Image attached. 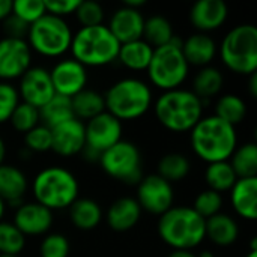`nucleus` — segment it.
<instances>
[{
	"instance_id": "f257e3e1",
	"label": "nucleus",
	"mask_w": 257,
	"mask_h": 257,
	"mask_svg": "<svg viewBox=\"0 0 257 257\" xmlns=\"http://www.w3.org/2000/svg\"><path fill=\"white\" fill-rule=\"evenodd\" d=\"M193 152L205 163L229 161L238 146L236 128L215 114L203 116L190 131Z\"/></svg>"
},
{
	"instance_id": "f03ea898",
	"label": "nucleus",
	"mask_w": 257,
	"mask_h": 257,
	"mask_svg": "<svg viewBox=\"0 0 257 257\" xmlns=\"http://www.w3.org/2000/svg\"><path fill=\"white\" fill-rule=\"evenodd\" d=\"M205 102L190 89L163 92L154 102L157 120L172 133H188L203 117Z\"/></svg>"
},
{
	"instance_id": "7ed1b4c3",
	"label": "nucleus",
	"mask_w": 257,
	"mask_h": 257,
	"mask_svg": "<svg viewBox=\"0 0 257 257\" xmlns=\"http://www.w3.org/2000/svg\"><path fill=\"white\" fill-rule=\"evenodd\" d=\"M158 235L173 250H191L206 238V220L191 206H172L158 220Z\"/></svg>"
},
{
	"instance_id": "20e7f679",
	"label": "nucleus",
	"mask_w": 257,
	"mask_h": 257,
	"mask_svg": "<svg viewBox=\"0 0 257 257\" xmlns=\"http://www.w3.org/2000/svg\"><path fill=\"white\" fill-rule=\"evenodd\" d=\"M105 111L116 119L134 120L148 113L154 102L151 86L136 77L114 81L104 93Z\"/></svg>"
},
{
	"instance_id": "39448f33",
	"label": "nucleus",
	"mask_w": 257,
	"mask_h": 257,
	"mask_svg": "<svg viewBox=\"0 0 257 257\" xmlns=\"http://www.w3.org/2000/svg\"><path fill=\"white\" fill-rule=\"evenodd\" d=\"M32 193L36 203L53 212L69 208L78 199L80 185L75 175L68 169L62 166H50L35 176Z\"/></svg>"
},
{
	"instance_id": "423d86ee",
	"label": "nucleus",
	"mask_w": 257,
	"mask_h": 257,
	"mask_svg": "<svg viewBox=\"0 0 257 257\" xmlns=\"http://www.w3.org/2000/svg\"><path fill=\"white\" fill-rule=\"evenodd\" d=\"M120 44L113 36L107 24L80 27L72 35L71 54L83 66L98 68L117 60Z\"/></svg>"
},
{
	"instance_id": "0eeeda50",
	"label": "nucleus",
	"mask_w": 257,
	"mask_h": 257,
	"mask_svg": "<svg viewBox=\"0 0 257 257\" xmlns=\"http://www.w3.org/2000/svg\"><path fill=\"white\" fill-rule=\"evenodd\" d=\"M146 71L149 81L163 92L182 87L190 74V65L182 53V39L175 35L169 44L154 48V54Z\"/></svg>"
},
{
	"instance_id": "6e6552de",
	"label": "nucleus",
	"mask_w": 257,
	"mask_h": 257,
	"mask_svg": "<svg viewBox=\"0 0 257 257\" xmlns=\"http://www.w3.org/2000/svg\"><path fill=\"white\" fill-rule=\"evenodd\" d=\"M224 66L239 75H251L257 69V29L244 23L230 29L220 45Z\"/></svg>"
},
{
	"instance_id": "1a4fd4ad",
	"label": "nucleus",
	"mask_w": 257,
	"mask_h": 257,
	"mask_svg": "<svg viewBox=\"0 0 257 257\" xmlns=\"http://www.w3.org/2000/svg\"><path fill=\"white\" fill-rule=\"evenodd\" d=\"M72 29L65 18L45 14L29 26L26 41L32 51L45 57H60L69 51Z\"/></svg>"
},
{
	"instance_id": "9d476101",
	"label": "nucleus",
	"mask_w": 257,
	"mask_h": 257,
	"mask_svg": "<svg viewBox=\"0 0 257 257\" xmlns=\"http://www.w3.org/2000/svg\"><path fill=\"white\" fill-rule=\"evenodd\" d=\"M101 169L110 178L125 184H139L142 175V154L137 145L128 140H120L99 157Z\"/></svg>"
},
{
	"instance_id": "9b49d317",
	"label": "nucleus",
	"mask_w": 257,
	"mask_h": 257,
	"mask_svg": "<svg viewBox=\"0 0 257 257\" xmlns=\"http://www.w3.org/2000/svg\"><path fill=\"white\" fill-rule=\"evenodd\" d=\"M137 203L142 211L152 215H163L173 206L175 190L170 182L157 173L143 176L137 184Z\"/></svg>"
},
{
	"instance_id": "f8f14e48",
	"label": "nucleus",
	"mask_w": 257,
	"mask_h": 257,
	"mask_svg": "<svg viewBox=\"0 0 257 257\" xmlns=\"http://www.w3.org/2000/svg\"><path fill=\"white\" fill-rule=\"evenodd\" d=\"M32 66V50L26 39H0V80L11 81L20 78Z\"/></svg>"
},
{
	"instance_id": "ddd939ff",
	"label": "nucleus",
	"mask_w": 257,
	"mask_h": 257,
	"mask_svg": "<svg viewBox=\"0 0 257 257\" xmlns=\"http://www.w3.org/2000/svg\"><path fill=\"white\" fill-rule=\"evenodd\" d=\"M18 80L20 84L17 87V92L21 102L41 108L48 99L56 95L50 71L42 66H30Z\"/></svg>"
},
{
	"instance_id": "4468645a",
	"label": "nucleus",
	"mask_w": 257,
	"mask_h": 257,
	"mask_svg": "<svg viewBox=\"0 0 257 257\" xmlns=\"http://www.w3.org/2000/svg\"><path fill=\"white\" fill-rule=\"evenodd\" d=\"M51 83L56 95L72 98L86 89L87 69L72 57H65L54 63L50 69Z\"/></svg>"
},
{
	"instance_id": "2eb2a0df",
	"label": "nucleus",
	"mask_w": 257,
	"mask_h": 257,
	"mask_svg": "<svg viewBox=\"0 0 257 257\" xmlns=\"http://www.w3.org/2000/svg\"><path fill=\"white\" fill-rule=\"evenodd\" d=\"M86 146L102 154L122 140V122L104 111L84 123Z\"/></svg>"
},
{
	"instance_id": "dca6fc26",
	"label": "nucleus",
	"mask_w": 257,
	"mask_h": 257,
	"mask_svg": "<svg viewBox=\"0 0 257 257\" xmlns=\"http://www.w3.org/2000/svg\"><path fill=\"white\" fill-rule=\"evenodd\" d=\"M53 212L36 202H23L14 214V226L24 236L48 233L53 226Z\"/></svg>"
},
{
	"instance_id": "f3484780",
	"label": "nucleus",
	"mask_w": 257,
	"mask_h": 257,
	"mask_svg": "<svg viewBox=\"0 0 257 257\" xmlns=\"http://www.w3.org/2000/svg\"><path fill=\"white\" fill-rule=\"evenodd\" d=\"M86 146L84 123L78 119H69L51 128V151L60 157L78 155Z\"/></svg>"
},
{
	"instance_id": "a211bd4d",
	"label": "nucleus",
	"mask_w": 257,
	"mask_h": 257,
	"mask_svg": "<svg viewBox=\"0 0 257 257\" xmlns=\"http://www.w3.org/2000/svg\"><path fill=\"white\" fill-rule=\"evenodd\" d=\"M229 15L224 0H197L190 9V23L197 32L209 33L220 29Z\"/></svg>"
},
{
	"instance_id": "6ab92c4d",
	"label": "nucleus",
	"mask_w": 257,
	"mask_h": 257,
	"mask_svg": "<svg viewBox=\"0 0 257 257\" xmlns=\"http://www.w3.org/2000/svg\"><path fill=\"white\" fill-rule=\"evenodd\" d=\"M145 17L140 9H133L125 5L117 8L107 24L113 36L119 41V44H126L131 41L142 39L143 36Z\"/></svg>"
},
{
	"instance_id": "aec40b11",
	"label": "nucleus",
	"mask_w": 257,
	"mask_h": 257,
	"mask_svg": "<svg viewBox=\"0 0 257 257\" xmlns=\"http://www.w3.org/2000/svg\"><path fill=\"white\" fill-rule=\"evenodd\" d=\"M142 212L143 211L134 197H120L108 206L105 221L111 230L123 233L139 224Z\"/></svg>"
},
{
	"instance_id": "412c9836",
	"label": "nucleus",
	"mask_w": 257,
	"mask_h": 257,
	"mask_svg": "<svg viewBox=\"0 0 257 257\" xmlns=\"http://www.w3.org/2000/svg\"><path fill=\"white\" fill-rule=\"evenodd\" d=\"M182 53L190 66H209L217 54V44L209 33L194 32L182 39Z\"/></svg>"
},
{
	"instance_id": "4be33fe9",
	"label": "nucleus",
	"mask_w": 257,
	"mask_h": 257,
	"mask_svg": "<svg viewBox=\"0 0 257 257\" xmlns=\"http://www.w3.org/2000/svg\"><path fill=\"white\" fill-rule=\"evenodd\" d=\"M229 193L233 211L241 218L254 221L257 218V178H239Z\"/></svg>"
},
{
	"instance_id": "5701e85b",
	"label": "nucleus",
	"mask_w": 257,
	"mask_h": 257,
	"mask_svg": "<svg viewBox=\"0 0 257 257\" xmlns=\"http://www.w3.org/2000/svg\"><path fill=\"white\" fill-rule=\"evenodd\" d=\"M27 178L26 175L11 164L0 166V197L8 205L20 206L27 193Z\"/></svg>"
},
{
	"instance_id": "b1692460",
	"label": "nucleus",
	"mask_w": 257,
	"mask_h": 257,
	"mask_svg": "<svg viewBox=\"0 0 257 257\" xmlns=\"http://www.w3.org/2000/svg\"><path fill=\"white\" fill-rule=\"evenodd\" d=\"M239 226L236 220L224 212H218L206 220V238L218 247H230L238 241Z\"/></svg>"
},
{
	"instance_id": "393cba45",
	"label": "nucleus",
	"mask_w": 257,
	"mask_h": 257,
	"mask_svg": "<svg viewBox=\"0 0 257 257\" xmlns=\"http://www.w3.org/2000/svg\"><path fill=\"white\" fill-rule=\"evenodd\" d=\"M104 214L98 202L93 199H77L69 206V220L74 227L83 232L93 230L102 221Z\"/></svg>"
},
{
	"instance_id": "a878e982",
	"label": "nucleus",
	"mask_w": 257,
	"mask_h": 257,
	"mask_svg": "<svg viewBox=\"0 0 257 257\" xmlns=\"http://www.w3.org/2000/svg\"><path fill=\"white\" fill-rule=\"evenodd\" d=\"M154 54V48L145 41L137 39L126 44H120L117 60L130 71H146Z\"/></svg>"
},
{
	"instance_id": "bb28decb",
	"label": "nucleus",
	"mask_w": 257,
	"mask_h": 257,
	"mask_svg": "<svg viewBox=\"0 0 257 257\" xmlns=\"http://www.w3.org/2000/svg\"><path fill=\"white\" fill-rule=\"evenodd\" d=\"M223 86H224L223 72L218 68L209 65V66L199 68L197 74L193 78V87L190 90L205 102L220 95Z\"/></svg>"
},
{
	"instance_id": "cd10ccee",
	"label": "nucleus",
	"mask_w": 257,
	"mask_h": 257,
	"mask_svg": "<svg viewBox=\"0 0 257 257\" xmlns=\"http://www.w3.org/2000/svg\"><path fill=\"white\" fill-rule=\"evenodd\" d=\"M74 117L78 120H90L95 116L105 111L104 95L93 89H83L80 93L71 98Z\"/></svg>"
},
{
	"instance_id": "c85d7f7f",
	"label": "nucleus",
	"mask_w": 257,
	"mask_h": 257,
	"mask_svg": "<svg viewBox=\"0 0 257 257\" xmlns=\"http://www.w3.org/2000/svg\"><path fill=\"white\" fill-rule=\"evenodd\" d=\"M39 117H41V123L48 126L50 130L69 119H74L71 98L54 95L39 108Z\"/></svg>"
},
{
	"instance_id": "c756f323",
	"label": "nucleus",
	"mask_w": 257,
	"mask_h": 257,
	"mask_svg": "<svg viewBox=\"0 0 257 257\" xmlns=\"http://www.w3.org/2000/svg\"><path fill=\"white\" fill-rule=\"evenodd\" d=\"M191 170L190 160L181 154V152H169L163 155L157 166V175L170 182L172 185L175 182H179L188 176Z\"/></svg>"
},
{
	"instance_id": "7c9ffc66",
	"label": "nucleus",
	"mask_w": 257,
	"mask_h": 257,
	"mask_svg": "<svg viewBox=\"0 0 257 257\" xmlns=\"http://www.w3.org/2000/svg\"><path fill=\"white\" fill-rule=\"evenodd\" d=\"M236 181L238 176L229 161L211 163L205 169V182L208 188L220 194L230 191Z\"/></svg>"
},
{
	"instance_id": "2f4dec72",
	"label": "nucleus",
	"mask_w": 257,
	"mask_h": 257,
	"mask_svg": "<svg viewBox=\"0 0 257 257\" xmlns=\"http://www.w3.org/2000/svg\"><path fill=\"white\" fill-rule=\"evenodd\" d=\"M173 38V26L164 15H151L149 18H145L142 39H145L152 48L163 47L169 44Z\"/></svg>"
},
{
	"instance_id": "473e14b6",
	"label": "nucleus",
	"mask_w": 257,
	"mask_h": 257,
	"mask_svg": "<svg viewBox=\"0 0 257 257\" xmlns=\"http://www.w3.org/2000/svg\"><path fill=\"white\" fill-rule=\"evenodd\" d=\"M214 114L229 125L236 126L247 116V102L235 93L221 95L215 102Z\"/></svg>"
},
{
	"instance_id": "72a5a7b5",
	"label": "nucleus",
	"mask_w": 257,
	"mask_h": 257,
	"mask_svg": "<svg viewBox=\"0 0 257 257\" xmlns=\"http://www.w3.org/2000/svg\"><path fill=\"white\" fill-rule=\"evenodd\" d=\"M233 172L239 178H257V146L254 142L236 146L229 160Z\"/></svg>"
},
{
	"instance_id": "f704fd0d",
	"label": "nucleus",
	"mask_w": 257,
	"mask_h": 257,
	"mask_svg": "<svg viewBox=\"0 0 257 257\" xmlns=\"http://www.w3.org/2000/svg\"><path fill=\"white\" fill-rule=\"evenodd\" d=\"M8 122L11 123V126L15 131L26 134V133H29L30 130H33L35 126H38L41 123L39 108L20 101V104L15 107V110L12 111Z\"/></svg>"
},
{
	"instance_id": "c9c22d12",
	"label": "nucleus",
	"mask_w": 257,
	"mask_h": 257,
	"mask_svg": "<svg viewBox=\"0 0 257 257\" xmlns=\"http://www.w3.org/2000/svg\"><path fill=\"white\" fill-rule=\"evenodd\" d=\"M26 247V236L14 223L0 221V254L18 256Z\"/></svg>"
},
{
	"instance_id": "e433bc0d",
	"label": "nucleus",
	"mask_w": 257,
	"mask_h": 257,
	"mask_svg": "<svg viewBox=\"0 0 257 257\" xmlns=\"http://www.w3.org/2000/svg\"><path fill=\"white\" fill-rule=\"evenodd\" d=\"M223 194L217 193V191H212L209 188L200 191L196 199H194V203H193V209L205 220L214 217L215 214L221 212L223 209Z\"/></svg>"
},
{
	"instance_id": "4c0bfd02",
	"label": "nucleus",
	"mask_w": 257,
	"mask_h": 257,
	"mask_svg": "<svg viewBox=\"0 0 257 257\" xmlns=\"http://www.w3.org/2000/svg\"><path fill=\"white\" fill-rule=\"evenodd\" d=\"M74 14L80 23V27L99 26V24H102L104 17H105L102 5L95 0H86V2L80 0Z\"/></svg>"
},
{
	"instance_id": "58836bf2",
	"label": "nucleus",
	"mask_w": 257,
	"mask_h": 257,
	"mask_svg": "<svg viewBox=\"0 0 257 257\" xmlns=\"http://www.w3.org/2000/svg\"><path fill=\"white\" fill-rule=\"evenodd\" d=\"M71 251L69 241L62 233H48L39 245L41 257H68Z\"/></svg>"
},
{
	"instance_id": "ea45409f",
	"label": "nucleus",
	"mask_w": 257,
	"mask_h": 257,
	"mask_svg": "<svg viewBox=\"0 0 257 257\" xmlns=\"http://www.w3.org/2000/svg\"><path fill=\"white\" fill-rule=\"evenodd\" d=\"M12 14L30 26L47 12L44 0H17L12 2Z\"/></svg>"
},
{
	"instance_id": "a19ab883",
	"label": "nucleus",
	"mask_w": 257,
	"mask_h": 257,
	"mask_svg": "<svg viewBox=\"0 0 257 257\" xmlns=\"http://www.w3.org/2000/svg\"><path fill=\"white\" fill-rule=\"evenodd\" d=\"M24 148L30 152L51 151V130L42 123L24 134Z\"/></svg>"
},
{
	"instance_id": "79ce46f5",
	"label": "nucleus",
	"mask_w": 257,
	"mask_h": 257,
	"mask_svg": "<svg viewBox=\"0 0 257 257\" xmlns=\"http://www.w3.org/2000/svg\"><path fill=\"white\" fill-rule=\"evenodd\" d=\"M20 104L17 87L11 83L0 81V123L9 120L12 111Z\"/></svg>"
},
{
	"instance_id": "37998d69",
	"label": "nucleus",
	"mask_w": 257,
	"mask_h": 257,
	"mask_svg": "<svg viewBox=\"0 0 257 257\" xmlns=\"http://www.w3.org/2000/svg\"><path fill=\"white\" fill-rule=\"evenodd\" d=\"M2 27L5 32V38H17V39H26L29 32V24L11 14L2 21Z\"/></svg>"
},
{
	"instance_id": "c03bdc74",
	"label": "nucleus",
	"mask_w": 257,
	"mask_h": 257,
	"mask_svg": "<svg viewBox=\"0 0 257 257\" xmlns=\"http://www.w3.org/2000/svg\"><path fill=\"white\" fill-rule=\"evenodd\" d=\"M80 0H44L45 12L65 18L66 15H71L75 12Z\"/></svg>"
},
{
	"instance_id": "a18cd8bd",
	"label": "nucleus",
	"mask_w": 257,
	"mask_h": 257,
	"mask_svg": "<svg viewBox=\"0 0 257 257\" xmlns=\"http://www.w3.org/2000/svg\"><path fill=\"white\" fill-rule=\"evenodd\" d=\"M12 14V0H0V21Z\"/></svg>"
},
{
	"instance_id": "49530a36",
	"label": "nucleus",
	"mask_w": 257,
	"mask_h": 257,
	"mask_svg": "<svg viewBox=\"0 0 257 257\" xmlns=\"http://www.w3.org/2000/svg\"><path fill=\"white\" fill-rule=\"evenodd\" d=\"M248 92L253 98L257 96V75L256 72L250 75V80H248Z\"/></svg>"
},
{
	"instance_id": "de8ad7c7",
	"label": "nucleus",
	"mask_w": 257,
	"mask_h": 257,
	"mask_svg": "<svg viewBox=\"0 0 257 257\" xmlns=\"http://www.w3.org/2000/svg\"><path fill=\"white\" fill-rule=\"evenodd\" d=\"M167 257H197L191 250H172V253Z\"/></svg>"
},
{
	"instance_id": "09e8293b",
	"label": "nucleus",
	"mask_w": 257,
	"mask_h": 257,
	"mask_svg": "<svg viewBox=\"0 0 257 257\" xmlns=\"http://www.w3.org/2000/svg\"><path fill=\"white\" fill-rule=\"evenodd\" d=\"M123 5L128 6V8H133V9H140L142 6L146 5V2L145 0H125Z\"/></svg>"
},
{
	"instance_id": "8fccbe9b",
	"label": "nucleus",
	"mask_w": 257,
	"mask_h": 257,
	"mask_svg": "<svg viewBox=\"0 0 257 257\" xmlns=\"http://www.w3.org/2000/svg\"><path fill=\"white\" fill-rule=\"evenodd\" d=\"M5 157H6V143H5V140L0 137V166L5 164Z\"/></svg>"
},
{
	"instance_id": "3c124183",
	"label": "nucleus",
	"mask_w": 257,
	"mask_h": 257,
	"mask_svg": "<svg viewBox=\"0 0 257 257\" xmlns=\"http://www.w3.org/2000/svg\"><path fill=\"white\" fill-rule=\"evenodd\" d=\"M5 212H6V203H5V200L0 197V221H2L3 217H5Z\"/></svg>"
},
{
	"instance_id": "603ef678",
	"label": "nucleus",
	"mask_w": 257,
	"mask_h": 257,
	"mask_svg": "<svg viewBox=\"0 0 257 257\" xmlns=\"http://www.w3.org/2000/svg\"><path fill=\"white\" fill-rule=\"evenodd\" d=\"M245 257H257V250H250Z\"/></svg>"
},
{
	"instance_id": "864d4df0",
	"label": "nucleus",
	"mask_w": 257,
	"mask_h": 257,
	"mask_svg": "<svg viewBox=\"0 0 257 257\" xmlns=\"http://www.w3.org/2000/svg\"><path fill=\"white\" fill-rule=\"evenodd\" d=\"M0 257H18V256H8V254H0Z\"/></svg>"
}]
</instances>
